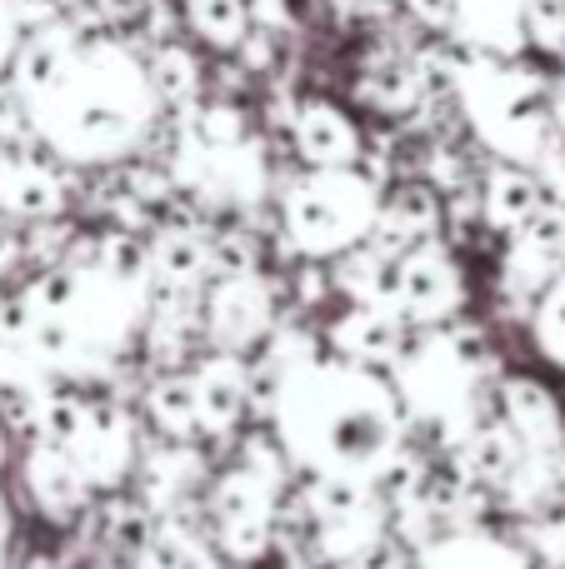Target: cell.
Here are the masks:
<instances>
[{"label":"cell","instance_id":"603a6c76","mask_svg":"<svg viewBox=\"0 0 565 569\" xmlns=\"http://www.w3.org/2000/svg\"><path fill=\"white\" fill-rule=\"evenodd\" d=\"M36 140V110L16 90V80L0 76V150H16Z\"/></svg>","mask_w":565,"mask_h":569},{"label":"cell","instance_id":"6da1fadb","mask_svg":"<svg viewBox=\"0 0 565 569\" xmlns=\"http://www.w3.org/2000/svg\"><path fill=\"white\" fill-rule=\"evenodd\" d=\"M156 90L146 60L106 36L80 40L66 86L36 106V140L66 160H116L150 126Z\"/></svg>","mask_w":565,"mask_h":569},{"label":"cell","instance_id":"52a82bcc","mask_svg":"<svg viewBox=\"0 0 565 569\" xmlns=\"http://www.w3.org/2000/svg\"><path fill=\"white\" fill-rule=\"evenodd\" d=\"M70 190H66V176L50 166L40 150L30 146H16L0 156V216L6 220H56L66 210Z\"/></svg>","mask_w":565,"mask_h":569},{"label":"cell","instance_id":"4fadbf2b","mask_svg":"<svg viewBox=\"0 0 565 569\" xmlns=\"http://www.w3.org/2000/svg\"><path fill=\"white\" fill-rule=\"evenodd\" d=\"M26 480H30L36 505L50 520H76L90 505V480L80 475V465L70 460L60 445H36V455H30V465H26Z\"/></svg>","mask_w":565,"mask_h":569},{"label":"cell","instance_id":"7402d4cb","mask_svg":"<svg viewBox=\"0 0 565 569\" xmlns=\"http://www.w3.org/2000/svg\"><path fill=\"white\" fill-rule=\"evenodd\" d=\"M536 345L551 365L565 370V270L536 295Z\"/></svg>","mask_w":565,"mask_h":569},{"label":"cell","instance_id":"e0dca14e","mask_svg":"<svg viewBox=\"0 0 565 569\" xmlns=\"http://www.w3.org/2000/svg\"><path fill=\"white\" fill-rule=\"evenodd\" d=\"M150 276L166 280V290H196L210 276V240L190 226L160 230V240L150 246Z\"/></svg>","mask_w":565,"mask_h":569},{"label":"cell","instance_id":"3957f363","mask_svg":"<svg viewBox=\"0 0 565 569\" xmlns=\"http://www.w3.org/2000/svg\"><path fill=\"white\" fill-rule=\"evenodd\" d=\"M376 180L366 170H310L280 200V220L296 250L306 256H340V250L360 246L376 220Z\"/></svg>","mask_w":565,"mask_h":569},{"label":"cell","instance_id":"44dd1931","mask_svg":"<svg viewBox=\"0 0 565 569\" xmlns=\"http://www.w3.org/2000/svg\"><path fill=\"white\" fill-rule=\"evenodd\" d=\"M380 216L396 220L416 246H426V240L440 230V196L426 186V180H406V186L390 190V200L380 206Z\"/></svg>","mask_w":565,"mask_h":569},{"label":"cell","instance_id":"8fae6325","mask_svg":"<svg viewBox=\"0 0 565 569\" xmlns=\"http://www.w3.org/2000/svg\"><path fill=\"white\" fill-rule=\"evenodd\" d=\"M500 395H506V425H511V435L526 445V455L565 450V415L546 385L516 375V380H506Z\"/></svg>","mask_w":565,"mask_h":569},{"label":"cell","instance_id":"9a60e30c","mask_svg":"<svg viewBox=\"0 0 565 569\" xmlns=\"http://www.w3.org/2000/svg\"><path fill=\"white\" fill-rule=\"evenodd\" d=\"M190 385H196V410H200V430H230V425L240 420V410H246L250 400V375L240 370L236 360H206L196 375H190Z\"/></svg>","mask_w":565,"mask_h":569},{"label":"cell","instance_id":"7c38bea8","mask_svg":"<svg viewBox=\"0 0 565 569\" xmlns=\"http://www.w3.org/2000/svg\"><path fill=\"white\" fill-rule=\"evenodd\" d=\"M541 206H546V190H541L531 166L500 160V166H490V176L480 180V220H486L490 230H500V236H516Z\"/></svg>","mask_w":565,"mask_h":569},{"label":"cell","instance_id":"ac0fdd59","mask_svg":"<svg viewBox=\"0 0 565 569\" xmlns=\"http://www.w3.org/2000/svg\"><path fill=\"white\" fill-rule=\"evenodd\" d=\"M146 80L156 90V106H190L200 96V60L180 40H156L146 60Z\"/></svg>","mask_w":565,"mask_h":569},{"label":"cell","instance_id":"cb8c5ba5","mask_svg":"<svg viewBox=\"0 0 565 569\" xmlns=\"http://www.w3.org/2000/svg\"><path fill=\"white\" fill-rule=\"evenodd\" d=\"M521 30L546 50H565V0H521Z\"/></svg>","mask_w":565,"mask_h":569},{"label":"cell","instance_id":"8992f818","mask_svg":"<svg viewBox=\"0 0 565 569\" xmlns=\"http://www.w3.org/2000/svg\"><path fill=\"white\" fill-rule=\"evenodd\" d=\"M200 330L220 350H246L270 330V290L256 276H216V290L200 295Z\"/></svg>","mask_w":565,"mask_h":569},{"label":"cell","instance_id":"9c48e42d","mask_svg":"<svg viewBox=\"0 0 565 569\" xmlns=\"http://www.w3.org/2000/svg\"><path fill=\"white\" fill-rule=\"evenodd\" d=\"M130 450H136L130 420L120 410H110V405H86L76 435L66 445V455L80 465V475L90 485H116L130 465Z\"/></svg>","mask_w":565,"mask_h":569},{"label":"cell","instance_id":"5bb4252c","mask_svg":"<svg viewBox=\"0 0 565 569\" xmlns=\"http://www.w3.org/2000/svg\"><path fill=\"white\" fill-rule=\"evenodd\" d=\"M400 345H406V325H400V315L386 310V305H356V310L336 325V350L350 355L356 365L390 360V355H400Z\"/></svg>","mask_w":565,"mask_h":569},{"label":"cell","instance_id":"d6986e66","mask_svg":"<svg viewBox=\"0 0 565 569\" xmlns=\"http://www.w3.org/2000/svg\"><path fill=\"white\" fill-rule=\"evenodd\" d=\"M186 30L206 50H236L250 30V0H186Z\"/></svg>","mask_w":565,"mask_h":569},{"label":"cell","instance_id":"5b68a950","mask_svg":"<svg viewBox=\"0 0 565 569\" xmlns=\"http://www.w3.org/2000/svg\"><path fill=\"white\" fill-rule=\"evenodd\" d=\"M561 270H565V206L546 200V206L511 236L506 290L521 295V300H536Z\"/></svg>","mask_w":565,"mask_h":569},{"label":"cell","instance_id":"ba28073f","mask_svg":"<svg viewBox=\"0 0 565 569\" xmlns=\"http://www.w3.org/2000/svg\"><path fill=\"white\" fill-rule=\"evenodd\" d=\"M76 50H80V36L66 20H46V26H30L26 36H20L6 76L16 80V90L30 100V110L66 86L70 66H76Z\"/></svg>","mask_w":565,"mask_h":569},{"label":"cell","instance_id":"4316f807","mask_svg":"<svg viewBox=\"0 0 565 569\" xmlns=\"http://www.w3.org/2000/svg\"><path fill=\"white\" fill-rule=\"evenodd\" d=\"M10 535V510H6V500H0V540Z\"/></svg>","mask_w":565,"mask_h":569},{"label":"cell","instance_id":"484cf974","mask_svg":"<svg viewBox=\"0 0 565 569\" xmlns=\"http://www.w3.org/2000/svg\"><path fill=\"white\" fill-rule=\"evenodd\" d=\"M16 260H20V236H16V226L0 216V276H6Z\"/></svg>","mask_w":565,"mask_h":569},{"label":"cell","instance_id":"30bf717a","mask_svg":"<svg viewBox=\"0 0 565 569\" xmlns=\"http://www.w3.org/2000/svg\"><path fill=\"white\" fill-rule=\"evenodd\" d=\"M290 136L296 150L310 170H346L360 166V126L330 100H306V106L290 116Z\"/></svg>","mask_w":565,"mask_h":569},{"label":"cell","instance_id":"7a4b0ae2","mask_svg":"<svg viewBox=\"0 0 565 569\" xmlns=\"http://www.w3.org/2000/svg\"><path fill=\"white\" fill-rule=\"evenodd\" d=\"M456 86L486 146L511 166H536L541 150L561 136L556 110H551V86L531 70L480 60V66L460 70Z\"/></svg>","mask_w":565,"mask_h":569},{"label":"cell","instance_id":"277c9868","mask_svg":"<svg viewBox=\"0 0 565 569\" xmlns=\"http://www.w3.org/2000/svg\"><path fill=\"white\" fill-rule=\"evenodd\" d=\"M390 310L400 320H446L460 305V270L440 246H416L400 260H390Z\"/></svg>","mask_w":565,"mask_h":569},{"label":"cell","instance_id":"83f0119b","mask_svg":"<svg viewBox=\"0 0 565 569\" xmlns=\"http://www.w3.org/2000/svg\"><path fill=\"white\" fill-rule=\"evenodd\" d=\"M0 465H6V425H0Z\"/></svg>","mask_w":565,"mask_h":569},{"label":"cell","instance_id":"d4e9b609","mask_svg":"<svg viewBox=\"0 0 565 569\" xmlns=\"http://www.w3.org/2000/svg\"><path fill=\"white\" fill-rule=\"evenodd\" d=\"M20 36H26V26H20L16 6H10V0H0V76L10 70V56H16Z\"/></svg>","mask_w":565,"mask_h":569},{"label":"cell","instance_id":"2e32d148","mask_svg":"<svg viewBox=\"0 0 565 569\" xmlns=\"http://www.w3.org/2000/svg\"><path fill=\"white\" fill-rule=\"evenodd\" d=\"M356 90L380 116H406V110H416L420 100H426V76H420V66L406 56H380L366 66Z\"/></svg>","mask_w":565,"mask_h":569},{"label":"cell","instance_id":"ffe728a7","mask_svg":"<svg viewBox=\"0 0 565 569\" xmlns=\"http://www.w3.org/2000/svg\"><path fill=\"white\" fill-rule=\"evenodd\" d=\"M150 420H156L170 440L200 435V410H196V385H190V375L166 370L150 385Z\"/></svg>","mask_w":565,"mask_h":569},{"label":"cell","instance_id":"f1b7e54d","mask_svg":"<svg viewBox=\"0 0 565 569\" xmlns=\"http://www.w3.org/2000/svg\"><path fill=\"white\" fill-rule=\"evenodd\" d=\"M0 569H6V560H0Z\"/></svg>","mask_w":565,"mask_h":569}]
</instances>
